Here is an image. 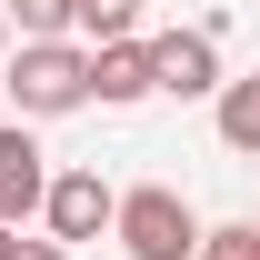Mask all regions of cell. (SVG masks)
Instances as JSON below:
<instances>
[{"mask_svg": "<svg viewBox=\"0 0 260 260\" xmlns=\"http://www.w3.org/2000/svg\"><path fill=\"white\" fill-rule=\"evenodd\" d=\"M90 100H100V110L150 100V40H100V50H90Z\"/></svg>", "mask_w": 260, "mask_h": 260, "instance_id": "cell-6", "label": "cell"}, {"mask_svg": "<svg viewBox=\"0 0 260 260\" xmlns=\"http://www.w3.org/2000/svg\"><path fill=\"white\" fill-rule=\"evenodd\" d=\"M120 250L130 260H200V210L170 180H140V190H120Z\"/></svg>", "mask_w": 260, "mask_h": 260, "instance_id": "cell-2", "label": "cell"}, {"mask_svg": "<svg viewBox=\"0 0 260 260\" xmlns=\"http://www.w3.org/2000/svg\"><path fill=\"white\" fill-rule=\"evenodd\" d=\"M10 100H20V120L90 110V50H80V40H20V50H10Z\"/></svg>", "mask_w": 260, "mask_h": 260, "instance_id": "cell-1", "label": "cell"}, {"mask_svg": "<svg viewBox=\"0 0 260 260\" xmlns=\"http://www.w3.org/2000/svg\"><path fill=\"white\" fill-rule=\"evenodd\" d=\"M70 30L90 40V50H100V40H130V30H140V0H70Z\"/></svg>", "mask_w": 260, "mask_h": 260, "instance_id": "cell-8", "label": "cell"}, {"mask_svg": "<svg viewBox=\"0 0 260 260\" xmlns=\"http://www.w3.org/2000/svg\"><path fill=\"white\" fill-rule=\"evenodd\" d=\"M200 260H260V220H220V230H200Z\"/></svg>", "mask_w": 260, "mask_h": 260, "instance_id": "cell-10", "label": "cell"}, {"mask_svg": "<svg viewBox=\"0 0 260 260\" xmlns=\"http://www.w3.org/2000/svg\"><path fill=\"white\" fill-rule=\"evenodd\" d=\"M50 200V160H40V140H30V120H0V220L20 230Z\"/></svg>", "mask_w": 260, "mask_h": 260, "instance_id": "cell-5", "label": "cell"}, {"mask_svg": "<svg viewBox=\"0 0 260 260\" xmlns=\"http://www.w3.org/2000/svg\"><path fill=\"white\" fill-rule=\"evenodd\" d=\"M20 40H70V0H0Z\"/></svg>", "mask_w": 260, "mask_h": 260, "instance_id": "cell-9", "label": "cell"}, {"mask_svg": "<svg viewBox=\"0 0 260 260\" xmlns=\"http://www.w3.org/2000/svg\"><path fill=\"white\" fill-rule=\"evenodd\" d=\"M40 220H50V240H100V230L120 220V190L100 180V170H50V200H40Z\"/></svg>", "mask_w": 260, "mask_h": 260, "instance_id": "cell-4", "label": "cell"}, {"mask_svg": "<svg viewBox=\"0 0 260 260\" xmlns=\"http://www.w3.org/2000/svg\"><path fill=\"white\" fill-rule=\"evenodd\" d=\"M0 60H10V10H0Z\"/></svg>", "mask_w": 260, "mask_h": 260, "instance_id": "cell-13", "label": "cell"}, {"mask_svg": "<svg viewBox=\"0 0 260 260\" xmlns=\"http://www.w3.org/2000/svg\"><path fill=\"white\" fill-rule=\"evenodd\" d=\"M150 90L220 100V20H190V30H160V40H150Z\"/></svg>", "mask_w": 260, "mask_h": 260, "instance_id": "cell-3", "label": "cell"}, {"mask_svg": "<svg viewBox=\"0 0 260 260\" xmlns=\"http://www.w3.org/2000/svg\"><path fill=\"white\" fill-rule=\"evenodd\" d=\"M10 250H20V230H10V220H0V260H10Z\"/></svg>", "mask_w": 260, "mask_h": 260, "instance_id": "cell-12", "label": "cell"}, {"mask_svg": "<svg viewBox=\"0 0 260 260\" xmlns=\"http://www.w3.org/2000/svg\"><path fill=\"white\" fill-rule=\"evenodd\" d=\"M210 130H220V150H240V160H260V70H240V80H220V100H210Z\"/></svg>", "mask_w": 260, "mask_h": 260, "instance_id": "cell-7", "label": "cell"}, {"mask_svg": "<svg viewBox=\"0 0 260 260\" xmlns=\"http://www.w3.org/2000/svg\"><path fill=\"white\" fill-rule=\"evenodd\" d=\"M10 260H70V250H60V240H20Z\"/></svg>", "mask_w": 260, "mask_h": 260, "instance_id": "cell-11", "label": "cell"}]
</instances>
